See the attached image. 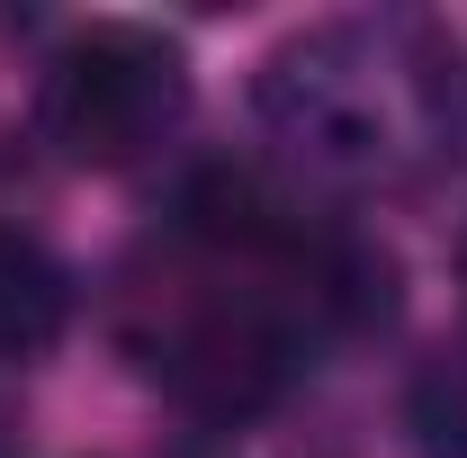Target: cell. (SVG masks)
<instances>
[{"mask_svg": "<svg viewBox=\"0 0 467 458\" xmlns=\"http://www.w3.org/2000/svg\"><path fill=\"white\" fill-rule=\"evenodd\" d=\"M396 315V261L350 225L306 216L296 180L207 162L162 234L117 270V350L198 422H252L315 369V350Z\"/></svg>", "mask_w": 467, "mask_h": 458, "instance_id": "obj_1", "label": "cell"}, {"mask_svg": "<svg viewBox=\"0 0 467 458\" xmlns=\"http://www.w3.org/2000/svg\"><path fill=\"white\" fill-rule=\"evenodd\" d=\"M459 36L422 9L315 18L270 46L252 117L296 189H405L459 144Z\"/></svg>", "mask_w": 467, "mask_h": 458, "instance_id": "obj_2", "label": "cell"}, {"mask_svg": "<svg viewBox=\"0 0 467 458\" xmlns=\"http://www.w3.org/2000/svg\"><path fill=\"white\" fill-rule=\"evenodd\" d=\"M189 46L144 27V18H90L72 27L46 81H36V135L72 172H135L189 126Z\"/></svg>", "mask_w": 467, "mask_h": 458, "instance_id": "obj_3", "label": "cell"}, {"mask_svg": "<svg viewBox=\"0 0 467 458\" xmlns=\"http://www.w3.org/2000/svg\"><path fill=\"white\" fill-rule=\"evenodd\" d=\"M72 324V270L55 243L0 225V359H46Z\"/></svg>", "mask_w": 467, "mask_h": 458, "instance_id": "obj_4", "label": "cell"}, {"mask_svg": "<svg viewBox=\"0 0 467 458\" xmlns=\"http://www.w3.org/2000/svg\"><path fill=\"white\" fill-rule=\"evenodd\" d=\"M405 450L413 458H467V333L441 342L405 378Z\"/></svg>", "mask_w": 467, "mask_h": 458, "instance_id": "obj_5", "label": "cell"}, {"mask_svg": "<svg viewBox=\"0 0 467 458\" xmlns=\"http://www.w3.org/2000/svg\"><path fill=\"white\" fill-rule=\"evenodd\" d=\"M459 270H467V252H459Z\"/></svg>", "mask_w": 467, "mask_h": 458, "instance_id": "obj_6", "label": "cell"}]
</instances>
